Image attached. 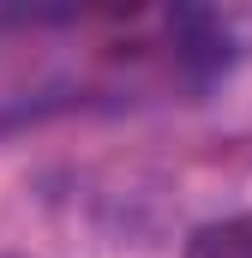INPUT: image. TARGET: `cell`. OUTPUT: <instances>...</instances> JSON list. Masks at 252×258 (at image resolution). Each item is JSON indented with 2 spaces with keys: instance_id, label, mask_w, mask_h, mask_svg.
Segmentation results:
<instances>
[{
  "instance_id": "6da1fadb",
  "label": "cell",
  "mask_w": 252,
  "mask_h": 258,
  "mask_svg": "<svg viewBox=\"0 0 252 258\" xmlns=\"http://www.w3.org/2000/svg\"><path fill=\"white\" fill-rule=\"evenodd\" d=\"M186 258H252V210L216 216L186 234Z\"/></svg>"
}]
</instances>
